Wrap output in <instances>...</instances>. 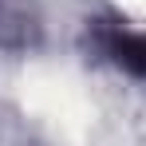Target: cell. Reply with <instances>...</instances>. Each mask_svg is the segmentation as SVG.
<instances>
[{
  "label": "cell",
  "instance_id": "6da1fadb",
  "mask_svg": "<svg viewBox=\"0 0 146 146\" xmlns=\"http://www.w3.org/2000/svg\"><path fill=\"white\" fill-rule=\"evenodd\" d=\"M83 48L99 63H111L122 75L146 83V28H130L119 16H95L83 28Z\"/></svg>",
  "mask_w": 146,
  "mask_h": 146
},
{
  "label": "cell",
  "instance_id": "7a4b0ae2",
  "mask_svg": "<svg viewBox=\"0 0 146 146\" xmlns=\"http://www.w3.org/2000/svg\"><path fill=\"white\" fill-rule=\"evenodd\" d=\"M44 44V12L36 0H0V51L28 55Z\"/></svg>",
  "mask_w": 146,
  "mask_h": 146
}]
</instances>
